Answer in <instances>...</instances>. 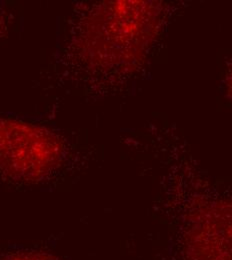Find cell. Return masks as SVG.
I'll list each match as a JSON object with an SVG mask.
<instances>
[{
	"label": "cell",
	"mask_w": 232,
	"mask_h": 260,
	"mask_svg": "<svg viewBox=\"0 0 232 260\" xmlns=\"http://www.w3.org/2000/svg\"><path fill=\"white\" fill-rule=\"evenodd\" d=\"M6 128L10 136L12 143L9 141L0 122V165H11L12 159L20 158L23 164L25 173L35 172L34 166L42 172L43 169L48 168L54 162L56 157V148H54V141L46 137L45 133H42L38 129H31L26 125H22L19 132V139L16 140V124L13 122V130L15 142L13 140L10 122L5 121Z\"/></svg>",
	"instance_id": "obj_1"
},
{
	"label": "cell",
	"mask_w": 232,
	"mask_h": 260,
	"mask_svg": "<svg viewBox=\"0 0 232 260\" xmlns=\"http://www.w3.org/2000/svg\"><path fill=\"white\" fill-rule=\"evenodd\" d=\"M230 87H231V93H232V75H231V82H230Z\"/></svg>",
	"instance_id": "obj_2"
}]
</instances>
